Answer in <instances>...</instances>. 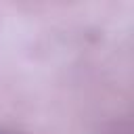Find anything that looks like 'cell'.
Returning <instances> with one entry per match:
<instances>
[{"label":"cell","mask_w":134,"mask_h":134,"mask_svg":"<svg viewBox=\"0 0 134 134\" xmlns=\"http://www.w3.org/2000/svg\"><path fill=\"white\" fill-rule=\"evenodd\" d=\"M0 134H19L15 130H8V128H0Z\"/></svg>","instance_id":"6da1fadb"}]
</instances>
